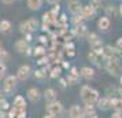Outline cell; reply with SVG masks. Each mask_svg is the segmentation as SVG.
I'll use <instances>...</instances> for the list:
<instances>
[{
  "mask_svg": "<svg viewBox=\"0 0 122 118\" xmlns=\"http://www.w3.org/2000/svg\"><path fill=\"white\" fill-rule=\"evenodd\" d=\"M80 95L85 106H95L99 99V92L92 88L91 85H82L80 89Z\"/></svg>",
  "mask_w": 122,
  "mask_h": 118,
  "instance_id": "1",
  "label": "cell"
},
{
  "mask_svg": "<svg viewBox=\"0 0 122 118\" xmlns=\"http://www.w3.org/2000/svg\"><path fill=\"white\" fill-rule=\"evenodd\" d=\"M45 111L47 114H50L55 118H61L63 114V104L59 100H51L45 103Z\"/></svg>",
  "mask_w": 122,
  "mask_h": 118,
  "instance_id": "2",
  "label": "cell"
},
{
  "mask_svg": "<svg viewBox=\"0 0 122 118\" xmlns=\"http://www.w3.org/2000/svg\"><path fill=\"white\" fill-rule=\"evenodd\" d=\"M104 67L110 76H112V77H119V72H121L119 58H107V62H106Z\"/></svg>",
  "mask_w": 122,
  "mask_h": 118,
  "instance_id": "3",
  "label": "cell"
},
{
  "mask_svg": "<svg viewBox=\"0 0 122 118\" xmlns=\"http://www.w3.org/2000/svg\"><path fill=\"white\" fill-rule=\"evenodd\" d=\"M37 26H39L37 19L32 17V18H29V19H26V21H23V22H21V25H19V30H21V33H23V34L33 33L34 30L37 29Z\"/></svg>",
  "mask_w": 122,
  "mask_h": 118,
  "instance_id": "4",
  "label": "cell"
},
{
  "mask_svg": "<svg viewBox=\"0 0 122 118\" xmlns=\"http://www.w3.org/2000/svg\"><path fill=\"white\" fill-rule=\"evenodd\" d=\"M17 84H18V78L15 76L4 77V80H3V91H4V93H7V95L12 93L15 91V88H17Z\"/></svg>",
  "mask_w": 122,
  "mask_h": 118,
  "instance_id": "5",
  "label": "cell"
},
{
  "mask_svg": "<svg viewBox=\"0 0 122 118\" xmlns=\"http://www.w3.org/2000/svg\"><path fill=\"white\" fill-rule=\"evenodd\" d=\"M103 56L106 59L107 58H121L122 51L117 47H112V45H104L103 47Z\"/></svg>",
  "mask_w": 122,
  "mask_h": 118,
  "instance_id": "6",
  "label": "cell"
},
{
  "mask_svg": "<svg viewBox=\"0 0 122 118\" xmlns=\"http://www.w3.org/2000/svg\"><path fill=\"white\" fill-rule=\"evenodd\" d=\"M30 74H32V67L29 66V65H22V66H19V69L17 70V77L19 81H26V80L30 77Z\"/></svg>",
  "mask_w": 122,
  "mask_h": 118,
  "instance_id": "7",
  "label": "cell"
},
{
  "mask_svg": "<svg viewBox=\"0 0 122 118\" xmlns=\"http://www.w3.org/2000/svg\"><path fill=\"white\" fill-rule=\"evenodd\" d=\"M95 106L97 107L99 110H102V111H107V110H110L111 108V97L110 96H103V97H100L97 99V102H96V104Z\"/></svg>",
  "mask_w": 122,
  "mask_h": 118,
  "instance_id": "8",
  "label": "cell"
},
{
  "mask_svg": "<svg viewBox=\"0 0 122 118\" xmlns=\"http://www.w3.org/2000/svg\"><path fill=\"white\" fill-rule=\"evenodd\" d=\"M81 15L85 21H91V19H93L95 15H96V8L91 6V4H86V6H82L81 8Z\"/></svg>",
  "mask_w": 122,
  "mask_h": 118,
  "instance_id": "9",
  "label": "cell"
},
{
  "mask_svg": "<svg viewBox=\"0 0 122 118\" xmlns=\"http://www.w3.org/2000/svg\"><path fill=\"white\" fill-rule=\"evenodd\" d=\"M26 96H28V99L30 102H33V103H37V102L41 99V96H43V93L40 92L37 88H34V87H32V88H29L28 92H26Z\"/></svg>",
  "mask_w": 122,
  "mask_h": 118,
  "instance_id": "10",
  "label": "cell"
},
{
  "mask_svg": "<svg viewBox=\"0 0 122 118\" xmlns=\"http://www.w3.org/2000/svg\"><path fill=\"white\" fill-rule=\"evenodd\" d=\"M110 26H111V21L107 15L100 17L99 19H97V29H99L100 32H108Z\"/></svg>",
  "mask_w": 122,
  "mask_h": 118,
  "instance_id": "11",
  "label": "cell"
},
{
  "mask_svg": "<svg viewBox=\"0 0 122 118\" xmlns=\"http://www.w3.org/2000/svg\"><path fill=\"white\" fill-rule=\"evenodd\" d=\"M67 118H84V115H82V107H80L78 104H73V106L69 108Z\"/></svg>",
  "mask_w": 122,
  "mask_h": 118,
  "instance_id": "12",
  "label": "cell"
},
{
  "mask_svg": "<svg viewBox=\"0 0 122 118\" xmlns=\"http://www.w3.org/2000/svg\"><path fill=\"white\" fill-rule=\"evenodd\" d=\"M67 8L71 14H77V12H81L82 4L80 0H67Z\"/></svg>",
  "mask_w": 122,
  "mask_h": 118,
  "instance_id": "13",
  "label": "cell"
},
{
  "mask_svg": "<svg viewBox=\"0 0 122 118\" xmlns=\"http://www.w3.org/2000/svg\"><path fill=\"white\" fill-rule=\"evenodd\" d=\"M15 51L19 52V54H25V52H28V50L30 48L29 47V41H26L25 39H19L17 40V43H15Z\"/></svg>",
  "mask_w": 122,
  "mask_h": 118,
  "instance_id": "14",
  "label": "cell"
},
{
  "mask_svg": "<svg viewBox=\"0 0 122 118\" xmlns=\"http://www.w3.org/2000/svg\"><path fill=\"white\" fill-rule=\"evenodd\" d=\"M15 111H26V102L22 96H17L14 99V107H12Z\"/></svg>",
  "mask_w": 122,
  "mask_h": 118,
  "instance_id": "15",
  "label": "cell"
},
{
  "mask_svg": "<svg viewBox=\"0 0 122 118\" xmlns=\"http://www.w3.org/2000/svg\"><path fill=\"white\" fill-rule=\"evenodd\" d=\"M80 77H82L84 80H92L95 77V70L89 66H84L80 70Z\"/></svg>",
  "mask_w": 122,
  "mask_h": 118,
  "instance_id": "16",
  "label": "cell"
},
{
  "mask_svg": "<svg viewBox=\"0 0 122 118\" xmlns=\"http://www.w3.org/2000/svg\"><path fill=\"white\" fill-rule=\"evenodd\" d=\"M67 82L70 85H74V84H78L80 81V73H78V69L77 67H73L71 69V73L67 76Z\"/></svg>",
  "mask_w": 122,
  "mask_h": 118,
  "instance_id": "17",
  "label": "cell"
},
{
  "mask_svg": "<svg viewBox=\"0 0 122 118\" xmlns=\"http://www.w3.org/2000/svg\"><path fill=\"white\" fill-rule=\"evenodd\" d=\"M12 30V23L8 19H3L0 21V33L3 34H8Z\"/></svg>",
  "mask_w": 122,
  "mask_h": 118,
  "instance_id": "18",
  "label": "cell"
},
{
  "mask_svg": "<svg viewBox=\"0 0 122 118\" xmlns=\"http://www.w3.org/2000/svg\"><path fill=\"white\" fill-rule=\"evenodd\" d=\"M73 33L76 34V36L82 37V36H86V33H88V29H86V26H85L84 23H78V25H74Z\"/></svg>",
  "mask_w": 122,
  "mask_h": 118,
  "instance_id": "19",
  "label": "cell"
},
{
  "mask_svg": "<svg viewBox=\"0 0 122 118\" xmlns=\"http://www.w3.org/2000/svg\"><path fill=\"white\" fill-rule=\"evenodd\" d=\"M103 58H104V56L102 55V54H97V52H95V51H91L88 54V59L92 63H95V65H102L100 61H102Z\"/></svg>",
  "mask_w": 122,
  "mask_h": 118,
  "instance_id": "20",
  "label": "cell"
},
{
  "mask_svg": "<svg viewBox=\"0 0 122 118\" xmlns=\"http://www.w3.org/2000/svg\"><path fill=\"white\" fill-rule=\"evenodd\" d=\"M111 107L114 111L122 113V97H111Z\"/></svg>",
  "mask_w": 122,
  "mask_h": 118,
  "instance_id": "21",
  "label": "cell"
},
{
  "mask_svg": "<svg viewBox=\"0 0 122 118\" xmlns=\"http://www.w3.org/2000/svg\"><path fill=\"white\" fill-rule=\"evenodd\" d=\"M43 96L45 97L47 102H51V100H55L56 99V91L54 88H47V89L43 92Z\"/></svg>",
  "mask_w": 122,
  "mask_h": 118,
  "instance_id": "22",
  "label": "cell"
},
{
  "mask_svg": "<svg viewBox=\"0 0 122 118\" xmlns=\"http://www.w3.org/2000/svg\"><path fill=\"white\" fill-rule=\"evenodd\" d=\"M86 40H88L89 45H93V44H97V43H102V40H100L99 34L93 33V32H91V33H86Z\"/></svg>",
  "mask_w": 122,
  "mask_h": 118,
  "instance_id": "23",
  "label": "cell"
},
{
  "mask_svg": "<svg viewBox=\"0 0 122 118\" xmlns=\"http://www.w3.org/2000/svg\"><path fill=\"white\" fill-rule=\"evenodd\" d=\"M43 6V0H28V7L32 11H37Z\"/></svg>",
  "mask_w": 122,
  "mask_h": 118,
  "instance_id": "24",
  "label": "cell"
},
{
  "mask_svg": "<svg viewBox=\"0 0 122 118\" xmlns=\"http://www.w3.org/2000/svg\"><path fill=\"white\" fill-rule=\"evenodd\" d=\"M93 114H96V111H95V106H84L82 107L84 118H89V117H92Z\"/></svg>",
  "mask_w": 122,
  "mask_h": 118,
  "instance_id": "25",
  "label": "cell"
},
{
  "mask_svg": "<svg viewBox=\"0 0 122 118\" xmlns=\"http://www.w3.org/2000/svg\"><path fill=\"white\" fill-rule=\"evenodd\" d=\"M104 11H106V15L110 18V15H112V17H118V7L115 6H107L104 7Z\"/></svg>",
  "mask_w": 122,
  "mask_h": 118,
  "instance_id": "26",
  "label": "cell"
},
{
  "mask_svg": "<svg viewBox=\"0 0 122 118\" xmlns=\"http://www.w3.org/2000/svg\"><path fill=\"white\" fill-rule=\"evenodd\" d=\"M10 58H11V55H10V52H8L7 50H4V48L0 50V62L6 63V62L10 61Z\"/></svg>",
  "mask_w": 122,
  "mask_h": 118,
  "instance_id": "27",
  "label": "cell"
},
{
  "mask_svg": "<svg viewBox=\"0 0 122 118\" xmlns=\"http://www.w3.org/2000/svg\"><path fill=\"white\" fill-rule=\"evenodd\" d=\"M73 23H74V25H78V23H84V21H85V19H84L82 18V15H81V12H77V14H73Z\"/></svg>",
  "mask_w": 122,
  "mask_h": 118,
  "instance_id": "28",
  "label": "cell"
},
{
  "mask_svg": "<svg viewBox=\"0 0 122 118\" xmlns=\"http://www.w3.org/2000/svg\"><path fill=\"white\" fill-rule=\"evenodd\" d=\"M6 73H7V66H6V63L0 62V81L6 77Z\"/></svg>",
  "mask_w": 122,
  "mask_h": 118,
  "instance_id": "29",
  "label": "cell"
},
{
  "mask_svg": "<svg viewBox=\"0 0 122 118\" xmlns=\"http://www.w3.org/2000/svg\"><path fill=\"white\" fill-rule=\"evenodd\" d=\"M61 72H62V69H61V67H54L52 70H51L50 76L52 77V78H58V77L61 76Z\"/></svg>",
  "mask_w": 122,
  "mask_h": 118,
  "instance_id": "30",
  "label": "cell"
},
{
  "mask_svg": "<svg viewBox=\"0 0 122 118\" xmlns=\"http://www.w3.org/2000/svg\"><path fill=\"white\" fill-rule=\"evenodd\" d=\"M102 1H103V0H91V1H89V4L93 7V8L97 10L99 7H102Z\"/></svg>",
  "mask_w": 122,
  "mask_h": 118,
  "instance_id": "31",
  "label": "cell"
},
{
  "mask_svg": "<svg viewBox=\"0 0 122 118\" xmlns=\"http://www.w3.org/2000/svg\"><path fill=\"white\" fill-rule=\"evenodd\" d=\"M45 76H47V73H44L43 70H37V72L34 73V77H36V78H39V80H43Z\"/></svg>",
  "mask_w": 122,
  "mask_h": 118,
  "instance_id": "32",
  "label": "cell"
},
{
  "mask_svg": "<svg viewBox=\"0 0 122 118\" xmlns=\"http://www.w3.org/2000/svg\"><path fill=\"white\" fill-rule=\"evenodd\" d=\"M111 118H122V113L119 111H114L111 114Z\"/></svg>",
  "mask_w": 122,
  "mask_h": 118,
  "instance_id": "33",
  "label": "cell"
},
{
  "mask_svg": "<svg viewBox=\"0 0 122 118\" xmlns=\"http://www.w3.org/2000/svg\"><path fill=\"white\" fill-rule=\"evenodd\" d=\"M115 47H117V48H119V50L122 51V37H119V39L117 40V43H115Z\"/></svg>",
  "mask_w": 122,
  "mask_h": 118,
  "instance_id": "34",
  "label": "cell"
},
{
  "mask_svg": "<svg viewBox=\"0 0 122 118\" xmlns=\"http://www.w3.org/2000/svg\"><path fill=\"white\" fill-rule=\"evenodd\" d=\"M48 4H51V6H55V4H59V0H45Z\"/></svg>",
  "mask_w": 122,
  "mask_h": 118,
  "instance_id": "35",
  "label": "cell"
},
{
  "mask_svg": "<svg viewBox=\"0 0 122 118\" xmlns=\"http://www.w3.org/2000/svg\"><path fill=\"white\" fill-rule=\"evenodd\" d=\"M6 103V100H4V96H3V93H0V108L3 107V104Z\"/></svg>",
  "mask_w": 122,
  "mask_h": 118,
  "instance_id": "36",
  "label": "cell"
},
{
  "mask_svg": "<svg viewBox=\"0 0 122 118\" xmlns=\"http://www.w3.org/2000/svg\"><path fill=\"white\" fill-rule=\"evenodd\" d=\"M66 82H67V80H63V78L61 80V85H62V88H66V87H67Z\"/></svg>",
  "mask_w": 122,
  "mask_h": 118,
  "instance_id": "37",
  "label": "cell"
},
{
  "mask_svg": "<svg viewBox=\"0 0 122 118\" xmlns=\"http://www.w3.org/2000/svg\"><path fill=\"white\" fill-rule=\"evenodd\" d=\"M117 92H118V95H119V97H122V84L118 87V89H117Z\"/></svg>",
  "mask_w": 122,
  "mask_h": 118,
  "instance_id": "38",
  "label": "cell"
},
{
  "mask_svg": "<svg viewBox=\"0 0 122 118\" xmlns=\"http://www.w3.org/2000/svg\"><path fill=\"white\" fill-rule=\"evenodd\" d=\"M1 1H3L4 4H12V3H14L15 0H1Z\"/></svg>",
  "mask_w": 122,
  "mask_h": 118,
  "instance_id": "39",
  "label": "cell"
},
{
  "mask_svg": "<svg viewBox=\"0 0 122 118\" xmlns=\"http://www.w3.org/2000/svg\"><path fill=\"white\" fill-rule=\"evenodd\" d=\"M118 15H121L122 17V3L119 4V7H118Z\"/></svg>",
  "mask_w": 122,
  "mask_h": 118,
  "instance_id": "40",
  "label": "cell"
},
{
  "mask_svg": "<svg viewBox=\"0 0 122 118\" xmlns=\"http://www.w3.org/2000/svg\"><path fill=\"white\" fill-rule=\"evenodd\" d=\"M62 65H63V67H70V65H69L67 62H63Z\"/></svg>",
  "mask_w": 122,
  "mask_h": 118,
  "instance_id": "41",
  "label": "cell"
},
{
  "mask_svg": "<svg viewBox=\"0 0 122 118\" xmlns=\"http://www.w3.org/2000/svg\"><path fill=\"white\" fill-rule=\"evenodd\" d=\"M43 118H55V117H52V115H50V114H47V115H44Z\"/></svg>",
  "mask_w": 122,
  "mask_h": 118,
  "instance_id": "42",
  "label": "cell"
},
{
  "mask_svg": "<svg viewBox=\"0 0 122 118\" xmlns=\"http://www.w3.org/2000/svg\"><path fill=\"white\" fill-rule=\"evenodd\" d=\"M119 80H121V84H122V76H119Z\"/></svg>",
  "mask_w": 122,
  "mask_h": 118,
  "instance_id": "43",
  "label": "cell"
},
{
  "mask_svg": "<svg viewBox=\"0 0 122 118\" xmlns=\"http://www.w3.org/2000/svg\"><path fill=\"white\" fill-rule=\"evenodd\" d=\"M1 48H3V45H1V43H0V50H1Z\"/></svg>",
  "mask_w": 122,
  "mask_h": 118,
  "instance_id": "44",
  "label": "cell"
},
{
  "mask_svg": "<svg viewBox=\"0 0 122 118\" xmlns=\"http://www.w3.org/2000/svg\"><path fill=\"white\" fill-rule=\"evenodd\" d=\"M121 72H122V65H121Z\"/></svg>",
  "mask_w": 122,
  "mask_h": 118,
  "instance_id": "45",
  "label": "cell"
},
{
  "mask_svg": "<svg viewBox=\"0 0 122 118\" xmlns=\"http://www.w3.org/2000/svg\"><path fill=\"white\" fill-rule=\"evenodd\" d=\"M121 1H122V0H121Z\"/></svg>",
  "mask_w": 122,
  "mask_h": 118,
  "instance_id": "46",
  "label": "cell"
}]
</instances>
